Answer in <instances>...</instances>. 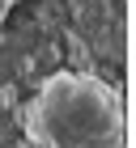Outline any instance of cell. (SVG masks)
<instances>
[{
    "label": "cell",
    "instance_id": "1",
    "mask_svg": "<svg viewBox=\"0 0 136 148\" xmlns=\"http://www.w3.org/2000/svg\"><path fill=\"white\" fill-rule=\"evenodd\" d=\"M22 131L30 148H128L124 97L94 72L60 68L26 102Z\"/></svg>",
    "mask_w": 136,
    "mask_h": 148
},
{
    "label": "cell",
    "instance_id": "2",
    "mask_svg": "<svg viewBox=\"0 0 136 148\" xmlns=\"http://www.w3.org/2000/svg\"><path fill=\"white\" fill-rule=\"evenodd\" d=\"M13 9V0H0V21H4V13Z\"/></svg>",
    "mask_w": 136,
    "mask_h": 148
}]
</instances>
